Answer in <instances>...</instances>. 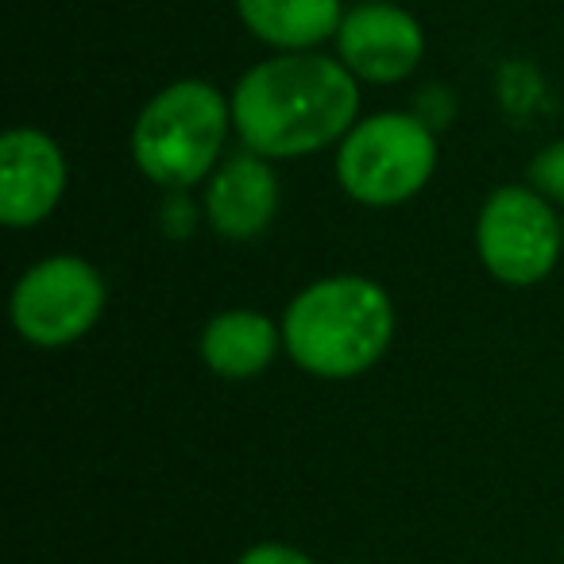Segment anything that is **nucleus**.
<instances>
[{"label":"nucleus","mask_w":564,"mask_h":564,"mask_svg":"<svg viewBox=\"0 0 564 564\" xmlns=\"http://www.w3.org/2000/svg\"><path fill=\"white\" fill-rule=\"evenodd\" d=\"M240 148L286 163L337 148L360 120V82L325 51H274L232 86Z\"/></svg>","instance_id":"f257e3e1"},{"label":"nucleus","mask_w":564,"mask_h":564,"mask_svg":"<svg viewBox=\"0 0 564 564\" xmlns=\"http://www.w3.org/2000/svg\"><path fill=\"white\" fill-rule=\"evenodd\" d=\"M282 352L325 383L360 379L391 352L399 310L379 279L325 274L306 282L282 310Z\"/></svg>","instance_id":"f03ea898"},{"label":"nucleus","mask_w":564,"mask_h":564,"mask_svg":"<svg viewBox=\"0 0 564 564\" xmlns=\"http://www.w3.org/2000/svg\"><path fill=\"white\" fill-rule=\"evenodd\" d=\"M232 97L205 78H178L140 109L132 124V163L159 189L205 186L228 155Z\"/></svg>","instance_id":"7ed1b4c3"},{"label":"nucleus","mask_w":564,"mask_h":564,"mask_svg":"<svg viewBox=\"0 0 564 564\" xmlns=\"http://www.w3.org/2000/svg\"><path fill=\"white\" fill-rule=\"evenodd\" d=\"M437 132L417 112H371L337 143V182L364 209H399L437 174Z\"/></svg>","instance_id":"20e7f679"},{"label":"nucleus","mask_w":564,"mask_h":564,"mask_svg":"<svg viewBox=\"0 0 564 564\" xmlns=\"http://www.w3.org/2000/svg\"><path fill=\"white\" fill-rule=\"evenodd\" d=\"M105 306H109V282L74 251L43 256L12 282L9 322L17 337L43 352L78 345L97 329Z\"/></svg>","instance_id":"39448f33"},{"label":"nucleus","mask_w":564,"mask_h":564,"mask_svg":"<svg viewBox=\"0 0 564 564\" xmlns=\"http://www.w3.org/2000/svg\"><path fill=\"white\" fill-rule=\"evenodd\" d=\"M476 256L502 286H538L564 259L561 209L530 182L495 186L476 213Z\"/></svg>","instance_id":"423d86ee"},{"label":"nucleus","mask_w":564,"mask_h":564,"mask_svg":"<svg viewBox=\"0 0 564 564\" xmlns=\"http://www.w3.org/2000/svg\"><path fill=\"white\" fill-rule=\"evenodd\" d=\"M333 47L360 86H399L422 66L425 32L394 0H360L345 12Z\"/></svg>","instance_id":"0eeeda50"},{"label":"nucleus","mask_w":564,"mask_h":564,"mask_svg":"<svg viewBox=\"0 0 564 564\" xmlns=\"http://www.w3.org/2000/svg\"><path fill=\"white\" fill-rule=\"evenodd\" d=\"M70 186V163L63 143L32 124L0 135V220L12 232L55 217Z\"/></svg>","instance_id":"6e6552de"},{"label":"nucleus","mask_w":564,"mask_h":564,"mask_svg":"<svg viewBox=\"0 0 564 564\" xmlns=\"http://www.w3.org/2000/svg\"><path fill=\"white\" fill-rule=\"evenodd\" d=\"M205 228L220 240L248 243L274 225L282 209V182L271 159L240 148L220 159L217 171L202 186Z\"/></svg>","instance_id":"1a4fd4ad"},{"label":"nucleus","mask_w":564,"mask_h":564,"mask_svg":"<svg viewBox=\"0 0 564 564\" xmlns=\"http://www.w3.org/2000/svg\"><path fill=\"white\" fill-rule=\"evenodd\" d=\"M197 356H202L205 371L225 383L259 379L279 356H286L282 352V322L248 306L220 310L202 325Z\"/></svg>","instance_id":"9d476101"},{"label":"nucleus","mask_w":564,"mask_h":564,"mask_svg":"<svg viewBox=\"0 0 564 564\" xmlns=\"http://www.w3.org/2000/svg\"><path fill=\"white\" fill-rule=\"evenodd\" d=\"M340 0H236L240 24L271 51H322L345 20Z\"/></svg>","instance_id":"9b49d317"},{"label":"nucleus","mask_w":564,"mask_h":564,"mask_svg":"<svg viewBox=\"0 0 564 564\" xmlns=\"http://www.w3.org/2000/svg\"><path fill=\"white\" fill-rule=\"evenodd\" d=\"M525 182L538 194H545L556 209H564V140H553L530 159L525 166Z\"/></svg>","instance_id":"f8f14e48"},{"label":"nucleus","mask_w":564,"mask_h":564,"mask_svg":"<svg viewBox=\"0 0 564 564\" xmlns=\"http://www.w3.org/2000/svg\"><path fill=\"white\" fill-rule=\"evenodd\" d=\"M205 225L202 197H189V189H166V202L159 209V228L171 240H189Z\"/></svg>","instance_id":"ddd939ff"},{"label":"nucleus","mask_w":564,"mask_h":564,"mask_svg":"<svg viewBox=\"0 0 564 564\" xmlns=\"http://www.w3.org/2000/svg\"><path fill=\"white\" fill-rule=\"evenodd\" d=\"M236 564H317V561L306 549L286 545V541H256V545H248L236 556Z\"/></svg>","instance_id":"4468645a"}]
</instances>
